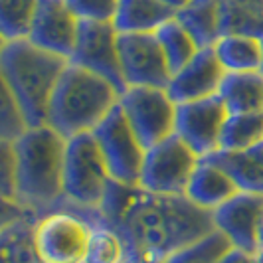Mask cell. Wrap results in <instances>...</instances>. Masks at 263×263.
<instances>
[{"mask_svg":"<svg viewBox=\"0 0 263 263\" xmlns=\"http://www.w3.org/2000/svg\"><path fill=\"white\" fill-rule=\"evenodd\" d=\"M103 224L127 243V263H162L168 255L214 230L212 212L186 196H162L111 180L99 206Z\"/></svg>","mask_w":263,"mask_h":263,"instance_id":"obj_1","label":"cell"},{"mask_svg":"<svg viewBox=\"0 0 263 263\" xmlns=\"http://www.w3.org/2000/svg\"><path fill=\"white\" fill-rule=\"evenodd\" d=\"M16 157V202L36 220L64 202L66 139L50 125L30 127L12 143Z\"/></svg>","mask_w":263,"mask_h":263,"instance_id":"obj_2","label":"cell"},{"mask_svg":"<svg viewBox=\"0 0 263 263\" xmlns=\"http://www.w3.org/2000/svg\"><path fill=\"white\" fill-rule=\"evenodd\" d=\"M69 60L34 46L30 40L2 42L0 81L16 99L30 127L48 123L52 93Z\"/></svg>","mask_w":263,"mask_h":263,"instance_id":"obj_3","label":"cell"},{"mask_svg":"<svg viewBox=\"0 0 263 263\" xmlns=\"http://www.w3.org/2000/svg\"><path fill=\"white\" fill-rule=\"evenodd\" d=\"M119 97L109 81L69 62L52 93L46 125L64 139L93 133L119 105Z\"/></svg>","mask_w":263,"mask_h":263,"instance_id":"obj_4","label":"cell"},{"mask_svg":"<svg viewBox=\"0 0 263 263\" xmlns=\"http://www.w3.org/2000/svg\"><path fill=\"white\" fill-rule=\"evenodd\" d=\"M111 184V174L93 133L66 139L64 202L60 208L79 212L93 226L103 224L99 206Z\"/></svg>","mask_w":263,"mask_h":263,"instance_id":"obj_5","label":"cell"},{"mask_svg":"<svg viewBox=\"0 0 263 263\" xmlns=\"http://www.w3.org/2000/svg\"><path fill=\"white\" fill-rule=\"evenodd\" d=\"M93 224L79 212L58 208L34 224V250L42 263H83Z\"/></svg>","mask_w":263,"mask_h":263,"instance_id":"obj_6","label":"cell"},{"mask_svg":"<svg viewBox=\"0 0 263 263\" xmlns=\"http://www.w3.org/2000/svg\"><path fill=\"white\" fill-rule=\"evenodd\" d=\"M200 157L176 135L146 148L139 188L162 196H184Z\"/></svg>","mask_w":263,"mask_h":263,"instance_id":"obj_7","label":"cell"},{"mask_svg":"<svg viewBox=\"0 0 263 263\" xmlns=\"http://www.w3.org/2000/svg\"><path fill=\"white\" fill-rule=\"evenodd\" d=\"M93 137L105 158L111 180L119 184L139 186L146 148L135 135L121 105L115 107L95 127Z\"/></svg>","mask_w":263,"mask_h":263,"instance_id":"obj_8","label":"cell"},{"mask_svg":"<svg viewBox=\"0 0 263 263\" xmlns=\"http://www.w3.org/2000/svg\"><path fill=\"white\" fill-rule=\"evenodd\" d=\"M119 105L145 148L174 135L178 105L166 89L127 87L119 97Z\"/></svg>","mask_w":263,"mask_h":263,"instance_id":"obj_9","label":"cell"},{"mask_svg":"<svg viewBox=\"0 0 263 263\" xmlns=\"http://www.w3.org/2000/svg\"><path fill=\"white\" fill-rule=\"evenodd\" d=\"M69 62L103 78L119 93L127 89L119 53V32L113 22L79 20L78 42Z\"/></svg>","mask_w":263,"mask_h":263,"instance_id":"obj_10","label":"cell"},{"mask_svg":"<svg viewBox=\"0 0 263 263\" xmlns=\"http://www.w3.org/2000/svg\"><path fill=\"white\" fill-rule=\"evenodd\" d=\"M119 53L127 87H168L172 71L157 34H119Z\"/></svg>","mask_w":263,"mask_h":263,"instance_id":"obj_11","label":"cell"},{"mask_svg":"<svg viewBox=\"0 0 263 263\" xmlns=\"http://www.w3.org/2000/svg\"><path fill=\"white\" fill-rule=\"evenodd\" d=\"M228 115L224 101L218 95L182 103L176 109L174 135L200 158H206L220 148V137Z\"/></svg>","mask_w":263,"mask_h":263,"instance_id":"obj_12","label":"cell"},{"mask_svg":"<svg viewBox=\"0 0 263 263\" xmlns=\"http://www.w3.org/2000/svg\"><path fill=\"white\" fill-rule=\"evenodd\" d=\"M214 230H218L232 248L248 253L259 251V230L263 222V194L237 192L212 212Z\"/></svg>","mask_w":263,"mask_h":263,"instance_id":"obj_13","label":"cell"},{"mask_svg":"<svg viewBox=\"0 0 263 263\" xmlns=\"http://www.w3.org/2000/svg\"><path fill=\"white\" fill-rule=\"evenodd\" d=\"M79 18L69 10L66 0H40L28 40L46 52L69 60L76 50Z\"/></svg>","mask_w":263,"mask_h":263,"instance_id":"obj_14","label":"cell"},{"mask_svg":"<svg viewBox=\"0 0 263 263\" xmlns=\"http://www.w3.org/2000/svg\"><path fill=\"white\" fill-rule=\"evenodd\" d=\"M224 78L226 69L220 64L214 48H200L184 67L172 73L166 91L176 105H182L218 95Z\"/></svg>","mask_w":263,"mask_h":263,"instance_id":"obj_15","label":"cell"},{"mask_svg":"<svg viewBox=\"0 0 263 263\" xmlns=\"http://www.w3.org/2000/svg\"><path fill=\"white\" fill-rule=\"evenodd\" d=\"M239 192L234 180L222 168L200 158L196 171L192 172L184 196L202 210L214 212Z\"/></svg>","mask_w":263,"mask_h":263,"instance_id":"obj_16","label":"cell"},{"mask_svg":"<svg viewBox=\"0 0 263 263\" xmlns=\"http://www.w3.org/2000/svg\"><path fill=\"white\" fill-rule=\"evenodd\" d=\"M174 16L160 0H119L113 26L119 34H155Z\"/></svg>","mask_w":263,"mask_h":263,"instance_id":"obj_17","label":"cell"},{"mask_svg":"<svg viewBox=\"0 0 263 263\" xmlns=\"http://www.w3.org/2000/svg\"><path fill=\"white\" fill-rule=\"evenodd\" d=\"M226 73L261 71L263 67V40L250 34H224L214 46Z\"/></svg>","mask_w":263,"mask_h":263,"instance_id":"obj_18","label":"cell"},{"mask_svg":"<svg viewBox=\"0 0 263 263\" xmlns=\"http://www.w3.org/2000/svg\"><path fill=\"white\" fill-rule=\"evenodd\" d=\"M218 97L224 101L228 113H263V73L243 71L226 73Z\"/></svg>","mask_w":263,"mask_h":263,"instance_id":"obj_19","label":"cell"},{"mask_svg":"<svg viewBox=\"0 0 263 263\" xmlns=\"http://www.w3.org/2000/svg\"><path fill=\"white\" fill-rule=\"evenodd\" d=\"M174 18L190 32L200 48H212L222 38L220 0H192Z\"/></svg>","mask_w":263,"mask_h":263,"instance_id":"obj_20","label":"cell"},{"mask_svg":"<svg viewBox=\"0 0 263 263\" xmlns=\"http://www.w3.org/2000/svg\"><path fill=\"white\" fill-rule=\"evenodd\" d=\"M216 164L234 180L239 192L263 194V166L255 162L248 151H222L218 148L204 158Z\"/></svg>","mask_w":263,"mask_h":263,"instance_id":"obj_21","label":"cell"},{"mask_svg":"<svg viewBox=\"0 0 263 263\" xmlns=\"http://www.w3.org/2000/svg\"><path fill=\"white\" fill-rule=\"evenodd\" d=\"M222 36L250 34L263 38V0H220Z\"/></svg>","mask_w":263,"mask_h":263,"instance_id":"obj_22","label":"cell"},{"mask_svg":"<svg viewBox=\"0 0 263 263\" xmlns=\"http://www.w3.org/2000/svg\"><path fill=\"white\" fill-rule=\"evenodd\" d=\"M34 224L30 216L2 224V263H42L32 239Z\"/></svg>","mask_w":263,"mask_h":263,"instance_id":"obj_23","label":"cell"},{"mask_svg":"<svg viewBox=\"0 0 263 263\" xmlns=\"http://www.w3.org/2000/svg\"><path fill=\"white\" fill-rule=\"evenodd\" d=\"M155 34H157L158 44L162 48V53H164V58L168 62V67H171L172 73L178 71L180 67H184L200 50L196 40L190 36V32L176 18H172L166 24H162Z\"/></svg>","mask_w":263,"mask_h":263,"instance_id":"obj_24","label":"cell"},{"mask_svg":"<svg viewBox=\"0 0 263 263\" xmlns=\"http://www.w3.org/2000/svg\"><path fill=\"white\" fill-rule=\"evenodd\" d=\"M263 141V113L228 115L220 137L222 151H250Z\"/></svg>","mask_w":263,"mask_h":263,"instance_id":"obj_25","label":"cell"},{"mask_svg":"<svg viewBox=\"0 0 263 263\" xmlns=\"http://www.w3.org/2000/svg\"><path fill=\"white\" fill-rule=\"evenodd\" d=\"M40 0H0V36L2 42L28 40Z\"/></svg>","mask_w":263,"mask_h":263,"instance_id":"obj_26","label":"cell"},{"mask_svg":"<svg viewBox=\"0 0 263 263\" xmlns=\"http://www.w3.org/2000/svg\"><path fill=\"white\" fill-rule=\"evenodd\" d=\"M129 250L117 230L107 224L93 226L83 263H127Z\"/></svg>","mask_w":263,"mask_h":263,"instance_id":"obj_27","label":"cell"},{"mask_svg":"<svg viewBox=\"0 0 263 263\" xmlns=\"http://www.w3.org/2000/svg\"><path fill=\"white\" fill-rule=\"evenodd\" d=\"M230 248L232 243L226 239V236H222L218 230H212L210 234L174 251L162 263H218Z\"/></svg>","mask_w":263,"mask_h":263,"instance_id":"obj_28","label":"cell"},{"mask_svg":"<svg viewBox=\"0 0 263 263\" xmlns=\"http://www.w3.org/2000/svg\"><path fill=\"white\" fill-rule=\"evenodd\" d=\"M30 129L26 115L16 103L6 87H2V105H0V141L14 143Z\"/></svg>","mask_w":263,"mask_h":263,"instance_id":"obj_29","label":"cell"},{"mask_svg":"<svg viewBox=\"0 0 263 263\" xmlns=\"http://www.w3.org/2000/svg\"><path fill=\"white\" fill-rule=\"evenodd\" d=\"M66 4L79 20L87 22H113L119 8V0H66Z\"/></svg>","mask_w":263,"mask_h":263,"instance_id":"obj_30","label":"cell"},{"mask_svg":"<svg viewBox=\"0 0 263 263\" xmlns=\"http://www.w3.org/2000/svg\"><path fill=\"white\" fill-rule=\"evenodd\" d=\"M0 194L4 202H16V157L8 141H0Z\"/></svg>","mask_w":263,"mask_h":263,"instance_id":"obj_31","label":"cell"},{"mask_svg":"<svg viewBox=\"0 0 263 263\" xmlns=\"http://www.w3.org/2000/svg\"><path fill=\"white\" fill-rule=\"evenodd\" d=\"M218 263H255V255L237 248H230Z\"/></svg>","mask_w":263,"mask_h":263,"instance_id":"obj_32","label":"cell"},{"mask_svg":"<svg viewBox=\"0 0 263 263\" xmlns=\"http://www.w3.org/2000/svg\"><path fill=\"white\" fill-rule=\"evenodd\" d=\"M160 2H162L164 6H168V8H171L172 12L176 14L178 10H182V8H186V6H188V4L192 2V0H160Z\"/></svg>","mask_w":263,"mask_h":263,"instance_id":"obj_33","label":"cell"},{"mask_svg":"<svg viewBox=\"0 0 263 263\" xmlns=\"http://www.w3.org/2000/svg\"><path fill=\"white\" fill-rule=\"evenodd\" d=\"M248 153H250L251 158H253L255 162H259V164L263 166V141H259L255 146H251Z\"/></svg>","mask_w":263,"mask_h":263,"instance_id":"obj_34","label":"cell"},{"mask_svg":"<svg viewBox=\"0 0 263 263\" xmlns=\"http://www.w3.org/2000/svg\"><path fill=\"white\" fill-rule=\"evenodd\" d=\"M255 263H263V250L255 253Z\"/></svg>","mask_w":263,"mask_h":263,"instance_id":"obj_35","label":"cell"},{"mask_svg":"<svg viewBox=\"0 0 263 263\" xmlns=\"http://www.w3.org/2000/svg\"><path fill=\"white\" fill-rule=\"evenodd\" d=\"M263 250V222H261V230H259V251Z\"/></svg>","mask_w":263,"mask_h":263,"instance_id":"obj_36","label":"cell"},{"mask_svg":"<svg viewBox=\"0 0 263 263\" xmlns=\"http://www.w3.org/2000/svg\"><path fill=\"white\" fill-rule=\"evenodd\" d=\"M261 40H263V38H261ZM261 73H263V67H261Z\"/></svg>","mask_w":263,"mask_h":263,"instance_id":"obj_37","label":"cell"}]
</instances>
